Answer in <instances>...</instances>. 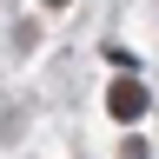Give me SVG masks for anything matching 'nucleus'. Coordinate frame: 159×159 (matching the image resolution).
I'll return each instance as SVG.
<instances>
[{
  "label": "nucleus",
  "instance_id": "1",
  "mask_svg": "<svg viewBox=\"0 0 159 159\" xmlns=\"http://www.w3.org/2000/svg\"><path fill=\"white\" fill-rule=\"evenodd\" d=\"M106 106H113V119H139V113H146V86H139V80H113V86H106Z\"/></svg>",
  "mask_w": 159,
  "mask_h": 159
},
{
  "label": "nucleus",
  "instance_id": "2",
  "mask_svg": "<svg viewBox=\"0 0 159 159\" xmlns=\"http://www.w3.org/2000/svg\"><path fill=\"white\" fill-rule=\"evenodd\" d=\"M47 7H66V0H47Z\"/></svg>",
  "mask_w": 159,
  "mask_h": 159
}]
</instances>
